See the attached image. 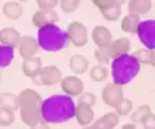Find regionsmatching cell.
<instances>
[{
    "label": "cell",
    "mask_w": 155,
    "mask_h": 129,
    "mask_svg": "<svg viewBox=\"0 0 155 129\" xmlns=\"http://www.w3.org/2000/svg\"><path fill=\"white\" fill-rule=\"evenodd\" d=\"M3 16L8 20H18L24 14V6L17 0H8L3 4Z\"/></svg>",
    "instance_id": "e0dca14e"
},
{
    "label": "cell",
    "mask_w": 155,
    "mask_h": 129,
    "mask_svg": "<svg viewBox=\"0 0 155 129\" xmlns=\"http://www.w3.org/2000/svg\"><path fill=\"white\" fill-rule=\"evenodd\" d=\"M120 122V115L117 112H107L104 114L100 119L97 121H93L90 125L92 128H104V129H111L116 128Z\"/></svg>",
    "instance_id": "44dd1931"
},
{
    "label": "cell",
    "mask_w": 155,
    "mask_h": 129,
    "mask_svg": "<svg viewBox=\"0 0 155 129\" xmlns=\"http://www.w3.org/2000/svg\"><path fill=\"white\" fill-rule=\"evenodd\" d=\"M16 121L14 111L10 108L0 107V126H12Z\"/></svg>",
    "instance_id": "4316f807"
},
{
    "label": "cell",
    "mask_w": 155,
    "mask_h": 129,
    "mask_svg": "<svg viewBox=\"0 0 155 129\" xmlns=\"http://www.w3.org/2000/svg\"><path fill=\"white\" fill-rule=\"evenodd\" d=\"M152 8V0H128L127 3V10L131 14L143 16L151 11Z\"/></svg>",
    "instance_id": "ffe728a7"
},
{
    "label": "cell",
    "mask_w": 155,
    "mask_h": 129,
    "mask_svg": "<svg viewBox=\"0 0 155 129\" xmlns=\"http://www.w3.org/2000/svg\"><path fill=\"white\" fill-rule=\"evenodd\" d=\"M69 69L71 72H74V74H78V76L85 74L89 70V59L81 53L72 55L69 59Z\"/></svg>",
    "instance_id": "d6986e66"
},
{
    "label": "cell",
    "mask_w": 155,
    "mask_h": 129,
    "mask_svg": "<svg viewBox=\"0 0 155 129\" xmlns=\"http://www.w3.org/2000/svg\"><path fill=\"white\" fill-rule=\"evenodd\" d=\"M41 68H42V61L41 58H38L37 55L28 59H23V64H21V70L23 74L27 76L28 79H34L40 73Z\"/></svg>",
    "instance_id": "9a60e30c"
},
{
    "label": "cell",
    "mask_w": 155,
    "mask_h": 129,
    "mask_svg": "<svg viewBox=\"0 0 155 129\" xmlns=\"http://www.w3.org/2000/svg\"><path fill=\"white\" fill-rule=\"evenodd\" d=\"M68 38H69V44H72L76 48H82L87 44L89 41V31L86 28V25L81 21H72L68 25L66 30Z\"/></svg>",
    "instance_id": "8992f818"
},
{
    "label": "cell",
    "mask_w": 155,
    "mask_h": 129,
    "mask_svg": "<svg viewBox=\"0 0 155 129\" xmlns=\"http://www.w3.org/2000/svg\"><path fill=\"white\" fill-rule=\"evenodd\" d=\"M135 126L137 125H135L134 122H131V124H126V125H123V128L124 129H133V128H135Z\"/></svg>",
    "instance_id": "d590c367"
},
{
    "label": "cell",
    "mask_w": 155,
    "mask_h": 129,
    "mask_svg": "<svg viewBox=\"0 0 155 129\" xmlns=\"http://www.w3.org/2000/svg\"><path fill=\"white\" fill-rule=\"evenodd\" d=\"M81 6V0H59V7L64 13H74Z\"/></svg>",
    "instance_id": "f1b7e54d"
},
{
    "label": "cell",
    "mask_w": 155,
    "mask_h": 129,
    "mask_svg": "<svg viewBox=\"0 0 155 129\" xmlns=\"http://www.w3.org/2000/svg\"><path fill=\"white\" fill-rule=\"evenodd\" d=\"M92 3L107 21H116L121 16V4H118L116 0H92Z\"/></svg>",
    "instance_id": "52a82bcc"
},
{
    "label": "cell",
    "mask_w": 155,
    "mask_h": 129,
    "mask_svg": "<svg viewBox=\"0 0 155 129\" xmlns=\"http://www.w3.org/2000/svg\"><path fill=\"white\" fill-rule=\"evenodd\" d=\"M94 58H96V61L99 63H102V64H110V62L113 61L107 48H97L94 51Z\"/></svg>",
    "instance_id": "f546056e"
},
{
    "label": "cell",
    "mask_w": 155,
    "mask_h": 129,
    "mask_svg": "<svg viewBox=\"0 0 155 129\" xmlns=\"http://www.w3.org/2000/svg\"><path fill=\"white\" fill-rule=\"evenodd\" d=\"M40 8H55L59 6V0H35Z\"/></svg>",
    "instance_id": "d6a6232c"
},
{
    "label": "cell",
    "mask_w": 155,
    "mask_h": 129,
    "mask_svg": "<svg viewBox=\"0 0 155 129\" xmlns=\"http://www.w3.org/2000/svg\"><path fill=\"white\" fill-rule=\"evenodd\" d=\"M135 58H137V61L140 63H144V64H150V61H151V49H138V51H135L133 53Z\"/></svg>",
    "instance_id": "4dcf8cb0"
},
{
    "label": "cell",
    "mask_w": 155,
    "mask_h": 129,
    "mask_svg": "<svg viewBox=\"0 0 155 129\" xmlns=\"http://www.w3.org/2000/svg\"><path fill=\"white\" fill-rule=\"evenodd\" d=\"M59 84H61L62 91L71 97H79L85 91V83H83L82 79H79L78 74L62 77L61 81H59Z\"/></svg>",
    "instance_id": "30bf717a"
},
{
    "label": "cell",
    "mask_w": 155,
    "mask_h": 129,
    "mask_svg": "<svg viewBox=\"0 0 155 129\" xmlns=\"http://www.w3.org/2000/svg\"><path fill=\"white\" fill-rule=\"evenodd\" d=\"M135 34L147 49H155V20L141 21Z\"/></svg>",
    "instance_id": "ba28073f"
},
{
    "label": "cell",
    "mask_w": 155,
    "mask_h": 129,
    "mask_svg": "<svg viewBox=\"0 0 155 129\" xmlns=\"http://www.w3.org/2000/svg\"><path fill=\"white\" fill-rule=\"evenodd\" d=\"M17 49H18V53L23 59H28V58L35 56L41 48L38 45L37 38H34L31 35H23L18 41Z\"/></svg>",
    "instance_id": "7c38bea8"
},
{
    "label": "cell",
    "mask_w": 155,
    "mask_h": 129,
    "mask_svg": "<svg viewBox=\"0 0 155 129\" xmlns=\"http://www.w3.org/2000/svg\"><path fill=\"white\" fill-rule=\"evenodd\" d=\"M151 112H152V109H151V107H150L148 104L140 105L138 108L131 114V122H134L135 125H141V124H143V121Z\"/></svg>",
    "instance_id": "d4e9b609"
},
{
    "label": "cell",
    "mask_w": 155,
    "mask_h": 129,
    "mask_svg": "<svg viewBox=\"0 0 155 129\" xmlns=\"http://www.w3.org/2000/svg\"><path fill=\"white\" fill-rule=\"evenodd\" d=\"M109 49V53H110L111 59L117 56H121L124 53H128L131 51V42L128 38H117V39H113L111 44L107 46Z\"/></svg>",
    "instance_id": "2e32d148"
},
{
    "label": "cell",
    "mask_w": 155,
    "mask_h": 129,
    "mask_svg": "<svg viewBox=\"0 0 155 129\" xmlns=\"http://www.w3.org/2000/svg\"><path fill=\"white\" fill-rule=\"evenodd\" d=\"M17 2H20V3H27L28 0H17Z\"/></svg>",
    "instance_id": "74e56055"
},
{
    "label": "cell",
    "mask_w": 155,
    "mask_h": 129,
    "mask_svg": "<svg viewBox=\"0 0 155 129\" xmlns=\"http://www.w3.org/2000/svg\"><path fill=\"white\" fill-rule=\"evenodd\" d=\"M150 64L155 69V49H151V61H150Z\"/></svg>",
    "instance_id": "e575fe53"
},
{
    "label": "cell",
    "mask_w": 155,
    "mask_h": 129,
    "mask_svg": "<svg viewBox=\"0 0 155 129\" xmlns=\"http://www.w3.org/2000/svg\"><path fill=\"white\" fill-rule=\"evenodd\" d=\"M20 38L21 34L13 27H4L0 30V44L6 45V46H12L16 49Z\"/></svg>",
    "instance_id": "ac0fdd59"
},
{
    "label": "cell",
    "mask_w": 155,
    "mask_h": 129,
    "mask_svg": "<svg viewBox=\"0 0 155 129\" xmlns=\"http://www.w3.org/2000/svg\"><path fill=\"white\" fill-rule=\"evenodd\" d=\"M92 39H93L94 45L97 48H107L113 41V35H111L110 30L104 27V25H96L92 30Z\"/></svg>",
    "instance_id": "4fadbf2b"
},
{
    "label": "cell",
    "mask_w": 155,
    "mask_h": 129,
    "mask_svg": "<svg viewBox=\"0 0 155 129\" xmlns=\"http://www.w3.org/2000/svg\"><path fill=\"white\" fill-rule=\"evenodd\" d=\"M14 61V48L0 44V69L7 68Z\"/></svg>",
    "instance_id": "cb8c5ba5"
},
{
    "label": "cell",
    "mask_w": 155,
    "mask_h": 129,
    "mask_svg": "<svg viewBox=\"0 0 155 129\" xmlns=\"http://www.w3.org/2000/svg\"><path fill=\"white\" fill-rule=\"evenodd\" d=\"M124 98V90L123 86L117 84V83H107L102 90V100L103 102L109 107L114 108L116 105Z\"/></svg>",
    "instance_id": "9c48e42d"
},
{
    "label": "cell",
    "mask_w": 155,
    "mask_h": 129,
    "mask_svg": "<svg viewBox=\"0 0 155 129\" xmlns=\"http://www.w3.org/2000/svg\"><path fill=\"white\" fill-rule=\"evenodd\" d=\"M75 104L74 98L68 94H55L42 100L41 105V118L42 126L57 125L71 121L75 118Z\"/></svg>",
    "instance_id": "6da1fadb"
},
{
    "label": "cell",
    "mask_w": 155,
    "mask_h": 129,
    "mask_svg": "<svg viewBox=\"0 0 155 129\" xmlns=\"http://www.w3.org/2000/svg\"><path fill=\"white\" fill-rule=\"evenodd\" d=\"M37 41L40 48L45 52H59L69 45V38L65 30L57 24H48L40 27L37 32Z\"/></svg>",
    "instance_id": "277c9868"
},
{
    "label": "cell",
    "mask_w": 155,
    "mask_h": 129,
    "mask_svg": "<svg viewBox=\"0 0 155 129\" xmlns=\"http://www.w3.org/2000/svg\"><path fill=\"white\" fill-rule=\"evenodd\" d=\"M0 107L17 111L18 109V97L13 93H2L0 94Z\"/></svg>",
    "instance_id": "484cf974"
},
{
    "label": "cell",
    "mask_w": 155,
    "mask_h": 129,
    "mask_svg": "<svg viewBox=\"0 0 155 129\" xmlns=\"http://www.w3.org/2000/svg\"><path fill=\"white\" fill-rule=\"evenodd\" d=\"M141 16H137V14H131L128 13L127 16H124V18L121 20V24H120V28L123 32L126 34H135L137 28H138V24L141 23Z\"/></svg>",
    "instance_id": "7402d4cb"
},
{
    "label": "cell",
    "mask_w": 155,
    "mask_h": 129,
    "mask_svg": "<svg viewBox=\"0 0 155 129\" xmlns=\"http://www.w3.org/2000/svg\"><path fill=\"white\" fill-rule=\"evenodd\" d=\"M0 81H2V73H0Z\"/></svg>",
    "instance_id": "f35d334b"
},
{
    "label": "cell",
    "mask_w": 155,
    "mask_h": 129,
    "mask_svg": "<svg viewBox=\"0 0 155 129\" xmlns=\"http://www.w3.org/2000/svg\"><path fill=\"white\" fill-rule=\"evenodd\" d=\"M140 69L141 63L137 61L134 55L130 53L113 58V62H110V74L113 77V81L123 87L134 80L135 76L140 73Z\"/></svg>",
    "instance_id": "3957f363"
},
{
    "label": "cell",
    "mask_w": 155,
    "mask_h": 129,
    "mask_svg": "<svg viewBox=\"0 0 155 129\" xmlns=\"http://www.w3.org/2000/svg\"><path fill=\"white\" fill-rule=\"evenodd\" d=\"M109 76H110V70L107 69V64L97 63L90 68L89 77L93 81H96V83H102V81H104Z\"/></svg>",
    "instance_id": "603a6c76"
},
{
    "label": "cell",
    "mask_w": 155,
    "mask_h": 129,
    "mask_svg": "<svg viewBox=\"0 0 155 129\" xmlns=\"http://www.w3.org/2000/svg\"><path fill=\"white\" fill-rule=\"evenodd\" d=\"M96 101H97V98H96V96L93 93H85L83 91L79 96V101L78 102H83V104H87L90 107H93V105H96Z\"/></svg>",
    "instance_id": "1f68e13d"
},
{
    "label": "cell",
    "mask_w": 155,
    "mask_h": 129,
    "mask_svg": "<svg viewBox=\"0 0 155 129\" xmlns=\"http://www.w3.org/2000/svg\"><path fill=\"white\" fill-rule=\"evenodd\" d=\"M33 21L34 27H44L48 24H57L59 21V14L57 13L55 8H38L37 11L33 14Z\"/></svg>",
    "instance_id": "8fae6325"
},
{
    "label": "cell",
    "mask_w": 155,
    "mask_h": 129,
    "mask_svg": "<svg viewBox=\"0 0 155 129\" xmlns=\"http://www.w3.org/2000/svg\"><path fill=\"white\" fill-rule=\"evenodd\" d=\"M75 119L81 126H87L94 121L93 107L83 102H78L75 108Z\"/></svg>",
    "instance_id": "5bb4252c"
},
{
    "label": "cell",
    "mask_w": 155,
    "mask_h": 129,
    "mask_svg": "<svg viewBox=\"0 0 155 129\" xmlns=\"http://www.w3.org/2000/svg\"><path fill=\"white\" fill-rule=\"evenodd\" d=\"M114 108H116V112H117L120 117H127V115H130L131 111H133V101H131L130 98H126V97H124Z\"/></svg>",
    "instance_id": "83f0119b"
},
{
    "label": "cell",
    "mask_w": 155,
    "mask_h": 129,
    "mask_svg": "<svg viewBox=\"0 0 155 129\" xmlns=\"http://www.w3.org/2000/svg\"><path fill=\"white\" fill-rule=\"evenodd\" d=\"M141 125L144 126V128H155V114H150L143 121V124Z\"/></svg>",
    "instance_id": "836d02e7"
},
{
    "label": "cell",
    "mask_w": 155,
    "mask_h": 129,
    "mask_svg": "<svg viewBox=\"0 0 155 129\" xmlns=\"http://www.w3.org/2000/svg\"><path fill=\"white\" fill-rule=\"evenodd\" d=\"M116 2H117L118 4H121V6H123V4H126V3H127V0H116Z\"/></svg>",
    "instance_id": "8d00e7d4"
},
{
    "label": "cell",
    "mask_w": 155,
    "mask_h": 129,
    "mask_svg": "<svg viewBox=\"0 0 155 129\" xmlns=\"http://www.w3.org/2000/svg\"><path fill=\"white\" fill-rule=\"evenodd\" d=\"M62 79V72L61 69L55 66V64H48V66H42L37 76L31 79V80L38 86H55L57 83H59Z\"/></svg>",
    "instance_id": "5b68a950"
},
{
    "label": "cell",
    "mask_w": 155,
    "mask_h": 129,
    "mask_svg": "<svg viewBox=\"0 0 155 129\" xmlns=\"http://www.w3.org/2000/svg\"><path fill=\"white\" fill-rule=\"evenodd\" d=\"M18 97V112L23 124L30 128L42 125L41 118V105L42 97L33 89H24L17 94Z\"/></svg>",
    "instance_id": "7a4b0ae2"
}]
</instances>
